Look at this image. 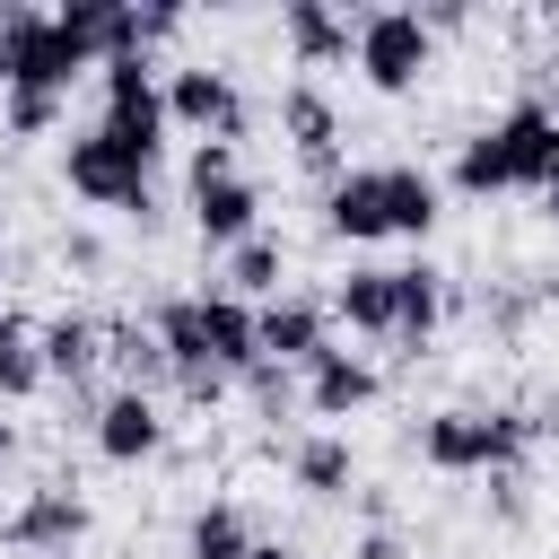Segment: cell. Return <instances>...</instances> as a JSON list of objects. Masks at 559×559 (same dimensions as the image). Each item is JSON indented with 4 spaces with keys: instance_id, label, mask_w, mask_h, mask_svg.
Instances as JSON below:
<instances>
[{
    "instance_id": "6da1fadb",
    "label": "cell",
    "mask_w": 559,
    "mask_h": 559,
    "mask_svg": "<svg viewBox=\"0 0 559 559\" xmlns=\"http://www.w3.org/2000/svg\"><path fill=\"white\" fill-rule=\"evenodd\" d=\"M524 445H533V419L524 411H428L419 419V463L428 472H454V480H489V472H524Z\"/></svg>"
},
{
    "instance_id": "7a4b0ae2",
    "label": "cell",
    "mask_w": 559,
    "mask_h": 559,
    "mask_svg": "<svg viewBox=\"0 0 559 559\" xmlns=\"http://www.w3.org/2000/svg\"><path fill=\"white\" fill-rule=\"evenodd\" d=\"M157 157H140V148H122L105 122H87V131H70V148H61V183L79 192V201H96V210H122V218H140V227H157Z\"/></svg>"
},
{
    "instance_id": "3957f363",
    "label": "cell",
    "mask_w": 559,
    "mask_h": 559,
    "mask_svg": "<svg viewBox=\"0 0 559 559\" xmlns=\"http://www.w3.org/2000/svg\"><path fill=\"white\" fill-rule=\"evenodd\" d=\"M87 70H96V61L61 35L52 9H0V96H9V87H52V96H70Z\"/></svg>"
},
{
    "instance_id": "277c9868",
    "label": "cell",
    "mask_w": 559,
    "mask_h": 559,
    "mask_svg": "<svg viewBox=\"0 0 559 559\" xmlns=\"http://www.w3.org/2000/svg\"><path fill=\"white\" fill-rule=\"evenodd\" d=\"M428 61H437V35L419 9H358V79L376 96H419Z\"/></svg>"
},
{
    "instance_id": "5b68a950",
    "label": "cell",
    "mask_w": 559,
    "mask_h": 559,
    "mask_svg": "<svg viewBox=\"0 0 559 559\" xmlns=\"http://www.w3.org/2000/svg\"><path fill=\"white\" fill-rule=\"evenodd\" d=\"M87 498L70 489V480H44V489H26L9 515H0V542L9 550H35V559H70L79 542H87Z\"/></svg>"
},
{
    "instance_id": "8992f818",
    "label": "cell",
    "mask_w": 559,
    "mask_h": 559,
    "mask_svg": "<svg viewBox=\"0 0 559 559\" xmlns=\"http://www.w3.org/2000/svg\"><path fill=\"white\" fill-rule=\"evenodd\" d=\"M489 131H498V157H507V192H550L559 183V114L542 96H515Z\"/></svg>"
},
{
    "instance_id": "52a82bcc",
    "label": "cell",
    "mask_w": 559,
    "mask_h": 559,
    "mask_svg": "<svg viewBox=\"0 0 559 559\" xmlns=\"http://www.w3.org/2000/svg\"><path fill=\"white\" fill-rule=\"evenodd\" d=\"M166 122H183L201 140H245V96H236L227 70L183 61V70H166Z\"/></svg>"
},
{
    "instance_id": "ba28073f",
    "label": "cell",
    "mask_w": 559,
    "mask_h": 559,
    "mask_svg": "<svg viewBox=\"0 0 559 559\" xmlns=\"http://www.w3.org/2000/svg\"><path fill=\"white\" fill-rule=\"evenodd\" d=\"M280 140H288V157H297L306 175L341 183V114H332V96H323L314 79L280 87Z\"/></svg>"
},
{
    "instance_id": "9c48e42d",
    "label": "cell",
    "mask_w": 559,
    "mask_h": 559,
    "mask_svg": "<svg viewBox=\"0 0 559 559\" xmlns=\"http://www.w3.org/2000/svg\"><path fill=\"white\" fill-rule=\"evenodd\" d=\"M253 323H262V358H280V367H314L332 349V297L280 288L271 306H253Z\"/></svg>"
},
{
    "instance_id": "30bf717a",
    "label": "cell",
    "mask_w": 559,
    "mask_h": 559,
    "mask_svg": "<svg viewBox=\"0 0 559 559\" xmlns=\"http://www.w3.org/2000/svg\"><path fill=\"white\" fill-rule=\"evenodd\" d=\"M87 437H96V454L105 463H148V454H166V411H157V393H105L96 402V419H87Z\"/></svg>"
},
{
    "instance_id": "8fae6325",
    "label": "cell",
    "mask_w": 559,
    "mask_h": 559,
    "mask_svg": "<svg viewBox=\"0 0 559 559\" xmlns=\"http://www.w3.org/2000/svg\"><path fill=\"white\" fill-rule=\"evenodd\" d=\"M437 323H445V271L419 253V262H402L393 271V358H419L428 341H437Z\"/></svg>"
},
{
    "instance_id": "7c38bea8",
    "label": "cell",
    "mask_w": 559,
    "mask_h": 559,
    "mask_svg": "<svg viewBox=\"0 0 559 559\" xmlns=\"http://www.w3.org/2000/svg\"><path fill=\"white\" fill-rule=\"evenodd\" d=\"M201 349H210V367L218 376H253L262 367V323H253V306L245 297H227V288H201Z\"/></svg>"
},
{
    "instance_id": "4fadbf2b",
    "label": "cell",
    "mask_w": 559,
    "mask_h": 559,
    "mask_svg": "<svg viewBox=\"0 0 559 559\" xmlns=\"http://www.w3.org/2000/svg\"><path fill=\"white\" fill-rule=\"evenodd\" d=\"M280 35H288L297 70H332L358 52V17H341L332 0H280Z\"/></svg>"
},
{
    "instance_id": "5bb4252c",
    "label": "cell",
    "mask_w": 559,
    "mask_h": 559,
    "mask_svg": "<svg viewBox=\"0 0 559 559\" xmlns=\"http://www.w3.org/2000/svg\"><path fill=\"white\" fill-rule=\"evenodd\" d=\"M323 227L341 245H376L384 227V166H341V183H323Z\"/></svg>"
},
{
    "instance_id": "9a60e30c",
    "label": "cell",
    "mask_w": 559,
    "mask_h": 559,
    "mask_svg": "<svg viewBox=\"0 0 559 559\" xmlns=\"http://www.w3.org/2000/svg\"><path fill=\"white\" fill-rule=\"evenodd\" d=\"M96 367H105V323H96V314H52V323H44V376L87 402V376H96ZM96 402H105V393H96ZM96 402H87V419H96Z\"/></svg>"
},
{
    "instance_id": "2e32d148",
    "label": "cell",
    "mask_w": 559,
    "mask_h": 559,
    "mask_svg": "<svg viewBox=\"0 0 559 559\" xmlns=\"http://www.w3.org/2000/svg\"><path fill=\"white\" fill-rule=\"evenodd\" d=\"M376 393H384V376H376L358 349H323V358L306 367V411H314V419H358Z\"/></svg>"
},
{
    "instance_id": "e0dca14e",
    "label": "cell",
    "mask_w": 559,
    "mask_h": 559,
    "mask_svg": "<svg viewBox=\"0 0 559 559\" xmlns=\"http://www.w3.org/2000/svg\"><path fill=\"white\" fill-rule=\"evenodd\" d=\"M192 236H201L210 253H236L245 236H262V192H253L245 175H227V183L192 192Z\"/></svg>"
},
{
    "instance_id": "ac0fdd59",
    "label": "cell",
    "mask_w": 559,
    "mask_h": 559,
    "mask_svg": "<svg viewBox=\"0 0 559 559\" xmlns=\"http://www.w3.org/2000/svg\"><path fill=\"white\" fill-rule=\"evenodd\" d=\"M105 367L122 393H175V358L148 323H105Z\"/></svg>"
},
{
    "instance_id": "d6986e66",
    "label": "cell",
    "mask_w": 559,
    "mask_h": 559,
    "mask_svg": "<svg viewBox=\"0 0 559 559\" xmlns=\"http://www.w3.org/2000/svg\"><path fill=\"white\" fill-rule=\"evenodd\" d=\"M332 323H349L358 341H393V271L384 262H349V280L332 288Z\"/></svg>"
},
{
    "instance_id": "ffe728a7",
    "label": "cell",
    "mask_w": 559,
    "mask_h": 559,
    "mask_svg": "<svg viewBox=\"0 0 559 559\" xmlns=\"http://www.w3.org/2000/svg\"><path fill=\"white\" fill-rule=\"evenodd\" d=\"M288 480H297L306 498H349V489H358V454H349V437H341V428L297 437V445H288Z\"/></svg>"
},
{
    "instance_id": "44dd1931",
    "label": "cell",
    "mask_w": 559,
    "mask_h": 559,
    "mask_svg": "<svg viewBox=\"0 0 559 559\" xmlns=\"http://www.w3.org/2000/svg\"><path fill=\"white\" fill-rule=\"evenodd\" d=\"M437 201H445V183H437L428 166H384V227H393V236L419 245V236L437 227Z\"/></svg>"
},
{
    "instance_id": "7402d4cb",
    "label": "cell",
    "mask_w": 559,
    "mask_h": 559,
    "mask_svg": "<svg viewBox=\"0 0 559 559\" xmlns=\"http://www.w3.org/2000/svg\"><path fill=\"white\" fill-rule=\"evenodd\" d=\"M52 376H44V323H26L17 306L0 314V402H26V393H44Z\"/></svg>"
},
{
    "instance_id": "603a6c76",
    "label": "cell",
    "mask_w": 559,
    "mask_h": 559,
    "mask_svg": "<svg viewBox=\"0 0 559 559\" xmlns=\"http://www.w3.org/2000/svg\"><path fill=\"white\" fill-rule=\"evenodd\" d=\"M280 271H288V245L262 227V236H245V245L227 253V280H218V288L245 297V306H271V297H280Z\"/></svg>"
},
{
    "instance_id": "cb8c5ba5",
    "label": "cell",
    "mask_w": 559,
    "mask_h": 559,
    "mask_svg": "<svg viewBox=\"0 0 559 559\" xmlns=\"http://www.w3.org/2000/svg\"><path fill=\"white\" fill-rule=\"evenodd\" d=\"M183 559H253V524H245V507H236V498L192 507V524H183Z\"/></svg>"
},
{
    "instance_id": "d4e9b609",
    "label": "cell",
    "mask_w": 559,
    "mask_h": 559,
    "mask_svg": "<svg viewBox=\"0 0 559 559\" xmlns=\"http://www.w3.org/2000/svg\"><path fill=\"white\" fill-rule=\"evenodd\" d=\"M463 201H489V192H507V157H498V131H472L463 148H454V175H445Z\"/></svg>"
},
{
    "instance_id": "484cf974",
    "label": "cell",
    "mask_w": 559,
    "mask_h": 559,
    "mask_svg": "<svg viewBox=\"0 0 559 559\" xmlns=\"http://www.w3.org/2000/svg\"><path fill=\"white\" fill-rule=\"evenodd\" d=\"M61 114H70V96H52V87H9L0 96V131L9 140H44V131H61Z\"/></svg>"
},
{
    "instance_id": "4316f807",
    "label": "cell",
    "mask_w": 559,
    "mask_h": 559,
    "mask_svg": "<svg viewBox=\"0 0 559 559\" xmlns=\"http://www.w3.org/2000/svg\"><path fill=\"white\" fill-rule=\"evenodd\" d=\"M236 175V140H192V157H183V192H210V183H227Z\"/></svg>"
},
{
    "instance_id": "83f0119b",
    "label": "cell",
    "mask_w": 559,
    "mask_h": 559,
    "mask_svg": "<svg viewBox=\"0 0 559 559\" xmlns=\"http://www.w3.org/2000/svg\"><path fill=\"white\" fill-rule=\"evenodd\" d=\"M245 393H253V402H262V411H271V419H280V411H288V402H297V367H280V358H262V367H253V376H245Z\"/></svg>"
},
{
    "instance_id": "f1b7e54d",
    "label": "cell",
    "mask_w": 559,
    "mask_h": 559,
    "mask_svg": "<svg viewBox=\"0 0 559 559\" xmlns=\"http://www.w3.org/2000/svg\"><path fill=\"white\" fill-rule=\"evenodd\" d=\"M227 384H236V376H218V367H175V402H192V411H218Z\"/></svg>"
},
{
    "instance_id": "f546056e",
    "label": "cell",
    "mask_w": 559,
    "mask_h": 559,
    "mask_svg": "<svg viewBox=\"0 0 559 559\" xmlns=\"http://www.w3.org/2000/svg\"><path fill=\"white\" fill-rule=\"evenodd\" d=\"M489 507H498V524H524V515H533V498H524V472H489Z\"/></svg>"
},
{
    "instance_id": "4dcf8cb0",
    "label": "cell",
    "mask_w": 559,
    "mask_h": 559,
    "mask_svg": "<svg viewBox=\"0 0 559 559\" xmlns=\"http://www.w3.org/2000/svg\"><path fill=\"white\" fill-rule=\"evenodd\" d=\"M140 35H148V44H166V35H183V9H175V0H157V9H140Z\"/></svg>"
},
{
    "instance_id": "1f68e13d",
    "label": "cell",
    "mask_w": 559,
    "mask_h": 559,
    "mask_svg": "<svg viewBox=\"0 0 559 559\" xmlns=\"http://www.w3.org/2000/svg\"><path fill=\"white\" fill-rule=\"evenodd\" d=\"M349 559H411V550H402V533L384 524V533H358V550H349Z\"/></svg>"
},
{
    "instance_id": "d6a6232c",
    "label": "cell",
    "mask_w": 559,
    "mask_h": 559,
    "mask_svg": "<svg viewBox=\"0 0 559 559\" xmlns=\"http://www.w3.org/2000/svg\"><path fill=\"white\" fill-rule=\"evenodd\" d=\"M61 262H79V271H96V262H105V245H96V236H61Z\"/></svg>"
},
{
    "instance_id": "836d02e7",
    "label": "cell",
    "mask_w": 559,
    "mask_h": 559,
    "mask_svg": "<svg viewBox=\"0 0 559 559\" xmlns=\"http://www.w3.org/2000/svg\"><path fill=\"white\" fill-rule=\"evenodd\" d=\"M17 463V419H0V472Z\"/></svg>"
},
{
    "instance_id": "e575fe53",
    "label": "cell",
    "mask_w": 559,
    "mask_h": 559,
    "mask_svg": "<svg viewBox=\"0 0 559 559\" xmlns=\"http://www.w3.org/2000/svg\"><path fill=\"white\" fill-rule=\"evenodd\" d=\"M253 559H297V550L288 542H253Z\"/></svg>"
},
{
    "instance_id": "d590c367",
    "label": "cell",
    "mask_w": 559,
    "mask_h": 559,
    "mask_svg": "<svg viewBox=\"0 0 559 559\" xmlns=\"http://www.w3.org/2000/svg\"><path fill=\"white\" fill-rule=\"evenodd\" d=\"M542 210H550V218H559V183H550V192H542Z\"/></svg>"
},
{
    "instance_id": "8d00e7d4",
    "label": "cell",
    "mask_w": 559,
    "mask_h": 559,
    "mask_svg": "<svg viewBox=\"0 0 559 559\" xmlns=\"http://www.w3.org/2000/svg\"><path fill=\"white\" fill-rule=\"evenodd\" d=\"M0 245H9V227H0Z\"/></svg>"
},
{
    "instance_id": "74e56055",
    "label": "cell",
    "mask_w": 559,
    "mask_h": 559,
    "mask_svg": "<svg viewBox=\"0 0 559 559\" xmlns=\"http://www.w3.org/2000/svg\"><path fill=\"white\" fill-rule=\"evenodd\" d=\"M0 314H9V306H0Z\"/></svg>"
}]
</instances>
